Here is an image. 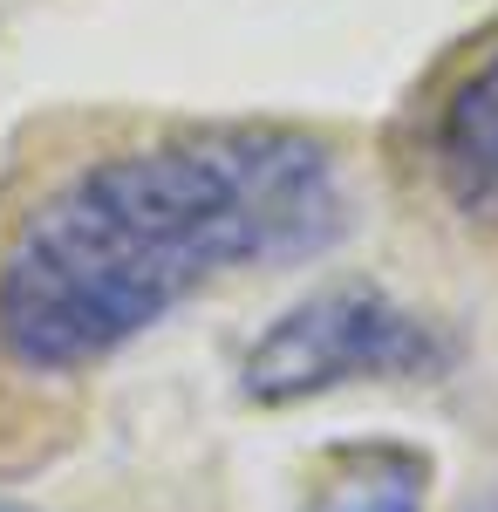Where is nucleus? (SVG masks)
I'll use <instances>...</instances> for the list:
<instances>
[{
  "mask_svg": "<svg viewBox=\"0 0 498 512\" xmlns=\"http://www.w3.org/2000/svg\"><path fill=\"white\" fill-rule=\"evenodd\" d=\"M0 512H35V506H14V499H0Z\"/></svg>",
  "mask_w": 498,
  "mask_h": 512,
  "instance_id": "423d86ee",
  "label": "nucleus"
},
{
  "mask_svg": "<svg viewBox=\"0 0 498 512\" xmlns=\"http://www.w3.org/2000/svg\"><path fill=\"white\" fill-rule=\"evenodd\" d=\"M348 233L335 151L294 123H198L76 164L0 246V362L82 376L212 280Z\"/></svg>",
  "mask_w": 498,
  "mask_h": 512,
  "instance_id": "f257e3e1",
  "label": "nucleus"
},
{
  "mask_svg": "<svg viewBox=\"0 0 498 512\" xmlns=\"http://www.w3.org/2000/svg\"><path fill=\"white\" fill-rule=\"evenodd\" d=\"M464 512H498V492H492V499H471Z\"/></svg>",
  "mask_w": 498,
  "mask_h": 512,
  "instance_id": "39448f33",
  "label": "nucleus"
},
{
  "mask_svg": "<svg viewBox=\"0 0 498 512\" xmlns=\"http://www.w3.org/2000/svg\"><path fill=\"white\" fill-rule=\"evenodd\" d=\"M423 485H430V465L417 451H362L348 458L342 485L328 492V512H423Z\"/></svg>",
  "mask_w": 498,
  "mask_h": 512,
  "instance_id": "20e7f679",
  "label": "nucleus"
},
{
  "mask_svg": "<svg viewBox=\"0 0 498 512\" xmlns=\"http://www.w3.org/2000/svg\"><path fill=\"white\" fill-rule=\"evenodd\" d=\"M458 362V342L376 280H321L253 335L239 362L246 403H314L348 383H423Z\"/></svg>",
  "mask_w": 498,
  "mask_h": 512,
  "instance_id": "f03ea898",
  "label": "nucleus"
},
{
  "mask_svg": "<svg viewBox=\"0 0 498 512\" xmlns=\"http://www.w3.org/2000/svg\"><path fill=\"white\" fill-rule=\"evenodd\" d=\"M423 164L464 226L498 233V28L444 76L423 117Z\"/></svg>",
  "mask_w": 498,
  "mask_h": 512,
  "instance_id": "7ed1b4c3",
  "label": "nucleus"
}]
</instances>
